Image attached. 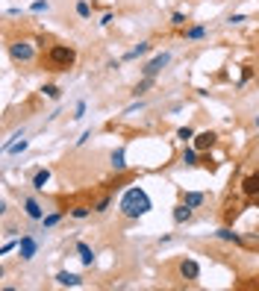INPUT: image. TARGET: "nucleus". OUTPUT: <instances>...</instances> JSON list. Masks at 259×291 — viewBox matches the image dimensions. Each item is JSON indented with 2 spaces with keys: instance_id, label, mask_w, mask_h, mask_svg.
Segmentation results:
<instances>
[{
  "instance_id": "nucleus-4",
  "label": "nucleus",
  "mask_w": 259,
  "mask_h": 291,
  "mask_svg": "<svg viewBox=\"0 0 259 291\" xmlns=\"http://www.w3.org/2000/svg\"><path fill=\"white\" fill-rule=\"evenodd\" d=\"M21 212H24V218H30L35 223H41V218H45V206H41V200L35 194H24L21 197Z\"/></svg>"
},
{
  "instance_id": "nucleus-35",
  "label": "nucleus",
  "mask_w": 259,
  "mask_h": 291,
  "mask_svg": "<svg viewBox=\"0 0 259 291\" xmlns=\"http://www.w3.org/2000/svg\"><path fill=\"white\" fill-rule=\"evenodd\" d=\"M50 9V3H47V0H35L33 3V12H47Z\"/></svg>"
},
{
  "instance_id": "nucleus-33",
  "label": "nucleus",
  "mask_w": 259,
  "mask_h": 291,
  "mask_svg": "<svg viewBox=\"0 0 259 291\" xmlns=\"http://www.w3.org/2000/svg\"><path fill=\"white\" fill-rule=\"evenodd\" d=\"M139 109H144V100H136V103H130L127 109H124V115H133V112H139Z\"/></svg>"
},
{
  "instance_id": "nucleus-3",
  "label": "nucleus",
  "mask_w": 259,
  "mask_h": 291,
  "mask_svg": "<svg viewBox=\"0 0 259 291\" xmlns=\"http://www.w3.org/2000/svg\"><path fill=\"white\" fill-rule=\"evenodd\" d=\"M9 56H12V62H18V65H33L35 62V44L30 38H15V41H9Z\"/></svg>"
},
{
  "instance_id": "nucleus-15",
  "label": "nucleus",
  "mask_w": 259,
  "mask_h": 291,
  "mask_svg": "<svg viewBox=\"0 0 259 291\" xmlns=\"http://www.w3.org/2000/svg\"><path fill=\"white\" fill-rule=\"evenodd\" d=\"M50 168H38V171H35L33 174V180H30V186H33V191L35 194H41V191H45V186L47 183H50Z\"/></svg>"
},
{
  "instance_id": "nucleus-40",
  "label": "nucleus",
  "mask_w": 259,
  "mask_h": 291,
  "mask_svg": "<svg viewBox=\"0 0 259 291\" xmlns=\"http://www.w3.org/2000/svg\"><path fill=\"white\" fill-rule=\"evenodd\" d=\"M253 127H256V129H259V115H256V121H253Z\"/></svg>"
},
{
  "instance_id": "nucleus-19",
  "label": "nucleus",
  "mask_w": 259,
  "mask_h": 291,
  "mask_svg": "<svg viewBox=\"0 0 259 291\" xmlns=\"http://www.w3.org/2000/svg\"><path fill=\"white\" fill-rule=\"evenodd\" d=\"M153 85H156V77H141V80L133 85V97H136V100H139V97H144Z\"/></svg>"
},
{
  "instance_id": "nucleus-25",
  "label": "nucleus",
  "mask_w": 259,
  "mask_h": 291,
  "mask_svg": "<svg viewBox=\"0 0 259 291\" xmlns=\"http://www.w3.org/2000/svg\"><path fill=\"white\" fill-rule=\"evenodd\" d=\"M74 12H77V18H80V21H89V18H92V3H89V0H77Z\"/></svg>"
},
{
  "instance_id": "nucleus-10",
  "label": "nucleus",
  "mask_w": 259,
  "mask_h": 291,
  "mask_svg": "<svg viewBox=\"0 0 259 291\" xmlns=\"http://www.w3.org/2000/svg\"><path fill=\"white\" fill-rule=\"evenodd\" d=\"M191 144H195L200 153H209L212 147L218 144V132H215V129H203V132H198V136H195V141H191Z\"/></svg>"
},
{
  "instance_id": "nucleus-21",
  "label": "nucleus",
  "mask_w": 259,
  "mask_h": 291,
  "mask_svg": "<svg viewBox=\"0 0 259 291\" xmlns=\"http://www.w3.org/2000/svg\"><path fill=\"white\" fill-rule=\"evenodd\" d=\"M112 203H115V191H106V194L97 200V203H92L94 215H103V212H109V206H112Z\"/></svg>"
},
{
  "instance_id": "nucleus-2",
  "label": "nucleus",
  "mask_w": 259,
  "mask_h": 291,
  "mask_svg": "<svg viewBox=\"0 0 259 291\" xmlns=\"http://www.w3.org/2000/svg\"><path fill=\"white\" fill-rule=\"evenodd\" d=\"M45 62L50 71H71L77 65V50L71 44H50L45 53Z\"/></svg>"
},
{
  "instance_id": "nucleus-22",
  "label": "nucleus",
  "mask_w": 259,
  "mask_h": 291,
  "mask_svg": "<svg viewBox=\"0 0 259 291\" xmlns=\"http://www.w3.org/2000/svg\"><path fill=\"white\" fill-rule=\"evenodd\" d=\"M68 215L74 218V221H85V218H92V215H94V209H92V206H85V203H80V206L68 209Z\"/></svg>"
},
{
  "instance_id": "nucleus-16",
  "label": "nucleus",
  "mask_w": 259,
  "mask_h": 291,
  "mask_svg": "<svg viewBox=\"0 0 259 291\" xmlns=\"http://www.w3.org/2000/svg\"><path fill=\"white\" fill-rule=\"evenodd\" d=\"M150 50H153L150 41H139V44L133 47V50H127V53H124L121 59H124V62H136V59H144L147 53H150Z\"/></svg>"
},
{
  "instance_id": "nucleus-29",
  "label": "nucleus",
  "mask_w": 259,
  "mask_h": 291,
  "mask_svg": "<svg viewBox=\"0 0 259 291\" xmlns=\"http://www.w3.org/2000/svg\"><path fill=\"white\" fill-rule=\"evenodd\" d=\"M12 250H18V238H6V241L0 244V256H9Z\"/></svg>"
},
{
  "instance_id": "nucleus-8",
  "label": "nucleus",
  "mask_w": 259,
  "mask_h": 291,
  "mask_svg": "<svg viewBox=\"0 0 259 291\" xmlns=\"http://www.w3.org/2000/svg\"><path fill=\"white\" fill-rule=\"evenodd\" d=\"M215 238H218V241H224V244H235V247H242V244H245V235H242V233H235L230 223L218 227V230H215Z\"/></svg>"
},
{
  "instance_id": "nucleus-5",
  "label": "nucleus",
  "mask_w": 259,
  "mask_h": 291,
  "mask_svg": "<svg viewBox=\"0 0 259 291\" xmlns=\"http://www.w3.org/2000/svg\"><path fill=\"white\" fill-rule=\"evenodd\" d=\"M35 256H38V238L33 233H24L18 238V259L21 262H33Z\"/></svg>"
},
{
  "instance_id": "nucleus-18",
  "label": "nucleus",
  "mask_w": 259,
  "mask_h": 291,
  "mask_svg": "<svg viewBox=\"0 0 259 291\" xmlns=\"http://www.w3.org/2000/svg\"><path fill=\"white\" fill-rule=\"evenodd\" d=\"M183 203H188L191 209H200V206H206V194L203 191H183Z\"/></svg>"
},
{
  "instance_id": "nucleus-12",
  "label": "nucleus",
  "mask_w": 259,
  "mask_h": 291,
  "mask_svg": "<svg viewBox=\"0 0 259 291\" xmlns=\"http://www.w3.org/2000/svg\"><path fill=\"white\" fill-rule=\"evenodd\" d=\"M200 156L203 153L195 147V144H183V153H180V162L186 165V168H198L200 165Z\"/></svg>"
},
{
  "instance_id": "nucleus-6",
  "label": "nucleus",
  "mask_w": 259,
  "mask_h": 291,
  "mask_svg": "<svg viewBox=\"0 0 259 291\" xmlns=\"http://www.w3.org/2000/svg\"><path fill=\"white\" fill-rule=\"evenodd\" d=\"M168 62H171V53H168V50L156 53L153 59H147V62L141 65V77H159V74L168 68Z\"/></svg>"
},
{
  "instance_id": "nucleus-38",
  "label": "nucleus",
  "mask_w": 259,
  "mask_h": 291,
  "mask_svg": "<svg viewBox=\"0 0 259 291\" xmlns=\"http://www.w3.org/2000/svg\"><path fill=\"white\" fill-rule=\"evenodd\" d=\"M0 215H3V218L9 215V203H6V200H0Z\"/></svg>"
},
{
  "instance_id": "nucleus-9",
  "label": "nucleus",
  "mask_w": 259,
  "mask_h": 291,
  "mask_svg": "<svg viewBox=\"0 0 259 291\" xmlns=\"http://www.w3.org/2000/svg\"><path fill=\"white\" fill-rule=\"evenodd\" d=\"M109 168H112L115 174H127V171H130V162H127V147H115V150L109 153Z\"/></svg>"
},
{
  "instance_id": "nucleus-1",
  "label": "nucleus",
  "mask_w": 259,
  "mask_h": 291,
  "mask_svg": "<svg viewBox=\"0 0 259 291\" xmlns=\"http://www.w3.org/2000/svg\"><path fill=\"white\" fill-rule=\"evenodd\" d=\"M150 209H153V200L141 186H130L127 191L121 194V200H118V212H121L127 221H139V218H144Z\"/></svg>"
},
{
  "instance_id": "nucleus-32",
  "label": "nucleus",
  "mask_w": 259,
  "mask_h": 291,
  "mask_svg": "<svg viewBox=\"0 0 259 291\" xmlns=\"http://www.w3.org/2000/svg\"><path fill=\"white\" fill-rule=\"evenodd\" d=\"M245 21H247V15H242V12H235V15H230V18H227V24H230V27H242Z\"/></svg>"
},
{
  "instance_id": "nucleus-27",
  "label": "nucleus",
  "mask_w": 259,
  "mask_h": 291,
  "mask_svg": "<svg viewBox=\"0 0 259 291\" xmlns=\"http://www.w3.org/2000/svg\"><path fill=\"white\" fill-rule=\"evenodd\" d=\"M195 136H198V132H195L191 127H180V129H177V141H180V144H191Z\"/></svg>"
},
{
  "instance_id": "nucleus-39",
  "label": "nucleus",
  "mask_w": 259,
  "mask_h": 291,
  "mask_svg": "<svg viewBox=\"0 0 259 291\" xmlns=\"http://www.w3.org/2000/svg\"><path fill=\"white\" fill-rule=\"evenodd\" d=\"M15 15H24V9H6V18H15Z\"/></svg>"
},
{
  "instance_id": "nucleus-17",
  "label": "nucleus",
  "mask_w": 259,
  "mask_h": 291,
  "mask_svg": "<svg viewBox=\"0 0 259 291\" xmlns=\"http://www.w3.org/2000/svg\"><path fill=\"white\" fill-rule=\"evenodd\" d=\"M74 250H77V256H80L82 265H85V268H92V265H94V259H97V256H94V250H92V247L85 244V241H77V244H74Z\"/></svg>"
},
{
  "instance_id": "nucleus-30",
  "label": "nucleus",
  "mask_w": 259,
  "mask_h": 291,
  "mask_svg": "<svg viewBox=\"0 0 259 291\" xmlns=\"http://www.w3.org/2000/svg\"><path fill=\"white\" fill-rule=\"evenodd\" d=\"M200 165H203V168H209L212 174H215V171H218V162H215V159H212L209 153H203V156H200Z\"/></svg>"
},
{
  "instance_id": "nucleus-13",
  "label": "nucleus",
  "mask_w": 259,
  "mask_h": 291,
  "mask_svg": "<svg viewBox=\"0 0 259 291\" xmlns=\"http://www.w3.org/2000/svg\"><path fill=\"white\" fill-rule=\"evenodd\" d=\"M242 194H245L247 200L259 197V174H247L245 180H242Z\"/></svg>"
},
{
  "instance_id": "nucleus-34",
  "label": "nucleus",
  "mask_w": 259,
  "mask_h": 291,
  "mask_svg": "<svg viewBox=\"0 0 259 291\" xmlns=\"http://www.w3.org/2000/svg\"><path fill=\"white\" fill-rule=\"evenodd\" d=\"M112 21H115V12H103V18H100L97 24H100V27H109Z\"/></svg>"
},
{
  "instance_id": "nucleus-37",
  "label": "nucleus",
  "mask_w": 259,
  "mask_h": 291,
  "mask_svg": "<svg viewBox=\"0 0 259 291\" xmlns=\"http://www.w3.org/2000/svg\"><path fill=\"white\" fill-rule=\"evenodd\" d=\"M89 139H92V129H85V132H82L80 139H77V147H82V144H85Z\"/></svg>"
},
{
  "instance_id": "nucleus-20",
  "label": "nucleus",
  "mask_w": 259,
  "mask_h": 291,
  "mask_svg": "<svg viewBox=\"0 0 259 291\" xmlns=\"http://www.w3.org/2000/svg\"><path fill=\"white\" fill-rule=\"evenodd\" d=\"M183 38H186V41H200V38H206V27H203V24H191V27L183 30Z\"/></svg>"
},
{
  "instance_id": "nucleus-28",
  "label": "nucleus",
  "mask_w": 259,
  "mask_h": 291,
  "mask_svg": "<svg viewBox=\"0 0 259 291\" xmlns=\"http://www.w3.org/2000/svg\"><path fill=\"white\" fill-rule=\"evenodd\" d=\"M186 24H188L186 12H171V27H177V30H186Z\"/></svg>"
},
{
  "instance_id": "nucleus-14",
  "label": "nucleus",
  "mask_w": 259,
  "mask_h": 291,
  "mask_svg": "<svg viewBox=\"0 0 259 291\" xmlns=\"http://www.w3.org/2000/svg\"><path fill=\"white\" fill-rule=\"evenodd\" d=\"M171 218H174V223H180V227H183V223H188L191 218H195V209H191L188 203H183V200H180V203L174 206V212H171Z\"/></svg>"
},
{
  "instance_id": "nucleus-11",
  "label": "nucleus",
  "mask_w": 259,
  "mask_h": 291,
  "mask_svg": "<svg viewBox=\"0 0 259 291\" xmlns=\"http://www.w3.org/2000/svg\"><path fill=\"white\" fill-rule=\"evenodd\" d=\"M53 282H56V285H62V288H80L82 277H80V274H74V271H56Z\"/></svg>"
},
{
  "instance_id": "nucleus-23",
  "label": "nucleus",
  "mask_w": 259,
  "mask_h": 291,
  "mask_svg": "<svg viewBox=\"0 0 259 291\" xmlns=\"http://www.w3.org/2000/svg\"><path fill=\"white\" fill-rule=\"evenodd\" d=\"M41 97H47V100H62V88H59L56 82H45V85H41Z\"/></svg>"
},
{
  "instance_id": "nucleus-26",
  "label": "nucleus",
  "mask_w": 259,
  "mask_h": 291,
  "mask_svg": "<svg viewBox=\"0 0 259 291\" xmlns=\"http://www.w3.org/2000/svg\"><path fill=\"white\" fill-rule=\"evenodd\" d=\"M62 218H65V212H47L45 218H41V227H45V230H50V227H56Z\"/></svg>"
},
{
  "instance_id": "nucleus-31",
  "label": "nucleus",
  "mask_w": 259,
  "mask_h": 291,
  "mask_svg": "<svg viewBox=\"0 0 259 291\" xmlns=\"http://www.w3.org/2000/svg\"><path fill=\"white\" fill-rule=\"evenodd\" d=\"M85 109H89L85 100H80V103L74 106V115H71V118H74V121H82V118H85Z\"/></svg>"
},
{
  "instance_id": "nucleus-7",
  "label": "nucleus",
  "mask_w": 259,
  "mask_h": 291,
  "mask_svg": "<svg viewBox=\"0 0 259 291\" xmlns=\"http://www.w3.org/2000/svg\"><path fill=\"white\" fill-rule=\"evenodd\" d=\"M177 274H180V280H186V282H198V280H200V265H198V259L183 256L180 262H177Z\"/></svg>"
},
{
  "instance_id": "nucleus-36",
  "label": "nucleus",
  "mask_w": 259,
  "mask_h": 291,
  "mask_svg": "<svg viewBox=\"0 0 259 291\" xmlns=\"http://www.w3.org/2000/svg\"><path fill=\"white\" fill-rule=\"evenodd\" d=\"M250 77H253V71H250V68H245V71H242V80H239V88H242V85H245V82L250 80Z\"/></svg>"
},
{
  "instance_id": "nucleus-24",
  "label": "nucleus",
  "mask_w": 259,
  "mask_h": 291,
  "mask_svg": "<svg viewBox=\"0 0 259 291\" xmlns=\"http://www.w3.org/2000/svg\"><path fill=\"white\" fill-rule=\"evenodd\" d=\"M27 150H30V139H24V136L6 147V153H12V156H21V153H27Z\"/></svg>"
}]
</instances>
